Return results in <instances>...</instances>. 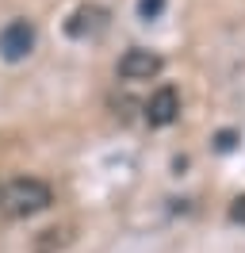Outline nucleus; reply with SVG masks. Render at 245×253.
Listing matches in <instances>:
<instances>
[{
	"instance_id": "nucleus-7",
	"label": "nucleus",
	"mask_w": 245,
	"mask_h": 253,
	"mask_svg": "<svg viewBox=\"0 0 245 253\" xmlns=\"http://www.w3.org/2000/svg\"><path fill=\"white\" fill-rule=\"evenodd\" d=\"M230 219H234V222H245V196H238V200H234V207H230Z\"/></svg>"
},
{
	"instance_id": "nucleus-5",
	"label": "nucleus",
	"mask_w": 245,
	"mask_h": 253,
	"mask_svg": "<svg viewBox=\"0 0 245 253\" xmlns=\"http://www.w3.org/2000/svg\"><path fill=\"white\" fill-rule=\"evenodd\" d=\"M104 27H107V8H100V4H81L73 16L65 19L69 39H96Z\"/></svg>"
},
{
	"instance_id": "nucleus-4",
	"label": "nucleus",
	"mask_w": 245,
	"mask_h": 253,
	"mask_svg": "<svg viewBox=\"0 0 245 253\" xmlns=\"http://www.w3.org/2000/svg\"><path fill=\"white\" fill-rule=\"evenodd\" d=\"M146 123L150 126H168V123H176V115H180V92L172 88V84H161L157 92L146 100Z\"/></svg>"
},
{
	"instance_id": "nucleus-2",
	"label": "nucleus",
	"mask_w": 245,
	"mask_h": 253,
	"mask_svg": "<svg viewBox=\"0 0 245 253\" xmlns=\"http://www.w3.org/2000/svg\"><path fill=\"white\" fill-rule=\"evenodd\" d=\"M35 50V27L27 19H12L0 27V58L4 62H23Z\"/></svg>"
},
{
	"instance_id": "nucleus-6",
	"label": "nucleus",
	"mask_w": 245,
	"mask_h": 253,
	"mask_svg": "<svg viewBox=\"0 0 245 253\" xmlns=\"http://www.w3.org/2000/svg\"><path fill=\"white\" fill-rule=\"evenodd\" d=\"M165 12V0H138V16L142 19H157Z\"/></svg>"
},
{
	"instance_id": "nucleus-3",
	"label": "nucleus",
	"mask_w": 245,
	"mask_h": 253,
	"mask_svg": "<svg viewBox=\"0 0 245 253\" xmlns=\"http://www.w3.org/2000/svg\"><path fill=\"white\" fill-rule=\"evenodd\" d=\"M161 69H165L161 54H157V50H146V46H134L119 58V77L122 81H153Z\"/></svg>"
},
{
	"instance_id": "nucleus-1",
	"label": "nucleus",
	"mask_w": 245,
	"mask_h": 253,
	"mask_svg": "<svg viewBox=\"0 0 245 253\" xmlns=\"http://www.w3.org/2000/svg\"><path fill=\"white\" fill-rule=\"evenodd\" d=\"M54 204V188L39 176H15L0 188V211L8 219H31Z\"/></svg>"
}]
</instances>
